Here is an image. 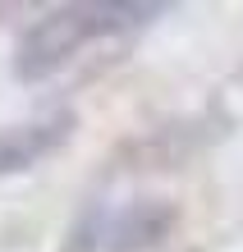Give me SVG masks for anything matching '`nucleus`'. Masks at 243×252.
I'll return each instance as SVG.
<instances>
[{"label": "nucleus", "instance_id": "f257e3e1", "mask_svg": "<svg viewBox=\"0 0 243 252\" xmlns=\"http://www.w3.org/2000/svg\"><path fill=\"white\" fill-rule=\"evenodd\" d=\"M165 5H133V0H87V5H60L46 19H37L19 37L14 51V78L19 83H46L60 73L87 41L129 32L151 19H161Z\"/></svg>", "mask_w": 243, "mask_h": 252}, {"label": "nucleus", "instance_id": "f03ea898", "mask_svg": "<svg viewBox=\"0 0 243 252\" xmlns=\"http://www.w3.org/2000/svg\"><path fill=\"white\" fill-rule=\"evenodd\" d=\"M234 120L220 106H211L202 115H179V120H165L156 128L129 138L115 152V170H133V174H170L184 170L188 160H197L202 152H211L220 138H230Z\"/></svg>", "mask_w": 243, "mask_h": 252}, {"label": "nucleus", "instance_id": "7ed1b4c3", "mask_svg": "<svg viewBox=\"0 0 243 252\" xmlns=\"http://www.w3.org/2000/svg\"><path fill=\"white\" fill-rule=\"evenodd\" d=\"M179 229V206L170 197H133L101 225V252H156Z\"/></svg>", "mask_w": 243, "mask_h": 252}, {"label": "nucleus", "instance_id": "20e7f679", "mask_svg": "<svg viewBox=\"0 0 243 252\" xmlns=\"http://www.w3.org/2000/svg\"><path fill=\"white\" fill-rule=\"evenodd\" d=\"M69 138H73V115H69V110L0 128V179H5V174H23V170H33L37 160L55 156Z\"/></svg>", "mask_w": 243, "mask_h": 252}, {"label": "nucleus", "instance_id": "39448f33", "mask_svg": "<svg viewBox=\"0 0 243 252\" xmlns=\"http://www.w3.org/2000/svg\"><path fill=\"white\" fill-rule=\"evenodd\" d=\"M60 252H101V206L87 202L78 216H73V225L65 234V243Z\"/></svg>", "mask_w": 243, "mask_h": 252}]
</instances>
